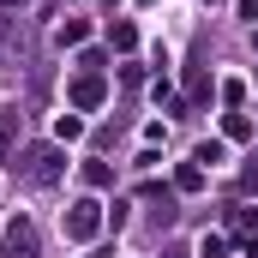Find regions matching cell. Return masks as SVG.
Here are the masks:
<instances>
[{
    "mask_svg": "<svg viewBox=\"0 0 258 258\" xmlns=\"http://www.w3.org/2000/svg\"><path fill=\"white\" fill-rule=\"evenodd\" d=\"M78 132H84L78 114H60V120H54V138H60V144H66V138H78Z\"/></svg>",
    "mask_w": 258,
    "mask_h": 258,
    "instance_id": "obj_8",
    "label": "cell"
},
{
    "mask_svg": "<svg viewBox=\"0 0 258 258\" xmlns=\"http://www.w3.org/2000/svg\"><path fill=\"white\" fill-rule=\"evenodd\" d=\"M174 186H180V192H198V186H204V168H192V162H186V168L174 174Z\"/></svg>",
    "mask_w": 258,
    "mask_h": 258,
    "instance_id": "obj_7",
    "label": "cell"
},
{
    "mask_svg": "<svg viewBox=\"0 0 258 258\" xmlns=\"http://www.w3.org/2000/svg\"><path fill=\"white\" fill-rule=\"evenodd\" d=\"M96 222H102V204H96V198H78V204L66 210V234H72V240H90Z\"/></svg>",
    "mask_w": 258,
    "mask_h": 258,
    "instance_id": "obj_1",
    "label": "cell"
},
{
    "mask_svg": "<svg viewBox=\"0 0 258 258\" xmlns=\"http://www.w3.org/2000/svg\"><path fill=\"white\" fill-rule=\"evenodd\" d=\"M222 132L240 144V138H252V120H246V114H228V126H222Z\"/></svg>",
    "mask_w": 258,
    "mask_h": 258,
    "instance_id": "obj_9",
    "label": "cell"
},
{
    "mask_svg": "<svg viewBox=\"0 0 258 258\" xmlns=\"http://www.w3.org/2000/svg\"><path fill=\"white\" fill-rule=\"evenodd\" d=\"M54 174H60V156H54V150H30V180H36V186H48Z\"/></svg>",
    "mask_w": 258,
    "mask_h": 258,
    "instance_id": "obj_4",
    "label": "cell"
},
{
    "mask_svg": "<svg viewBox=\"0 0 258 258\" xmlns=\"http://www.w3.org/2000/svg\"><path fill=\"white\" fill-rule=\"evenodd\" d=\"M84 36H90V30H84V18H66L60 30H54V42H60V48H78Z\"/></svg>",
    "mask_w": 258,
    "mask_h": 258,
    "instance_id": "obj_5",
    "label": "cell"
},
{
    "mask_svg": "<svg viewBox=\"0 0 258 258\" xmlns=\"http://www.w3.org/2000/svg\"><path fill=\"white\" fill-rule=\"evenodd\" d=\"M114 48H138V30L132 24H114Z\"/></svg>",
    "mask_w": 258,
    "mask_h": 258,
    "instance_id": "obj_10",
    "label": "cell"
},
{
    "mask_svg": "<svg viewBox=\"0 0 258 258\" xmlns=\"http://www.w3.org/2000/svg\"><path fill=\"white\" fill-rule=\"evenodd\" d=\"M0 6H12V0H0ZM18 6H24V0H18Z\"/></svg>",
    "mask_w": 258,
    "mask_h": 258,
    "instance_id": "obj_11",
    "label": "cell"
},
{
    "mask_svg": "<svg viewBox=\"0 0 258 258\" xmlns=\"http://www.w3.org/2000/svg\"><path fill=\"white\" fill-rule=\"evenodd\" d=\"M198 162H204V168H222V162H228V144H222V138L198 144Z\"/></svg>",
    "mask_w": 258,
    "mask_h": 258,
    "instance_id": "obj_6",
    "label": "cell"
},
{
    "mask_svg": "<svg viewBox=\"0 0 258 258\" xmlns=\"http://www.w3.org/2000/svg\"><path fill=\"white\" fill-rule=\"evenodd\" d=\"M6 258H36V228H30L24 216L6 222Z\"/></svg>",
    "mask_w": 258,
    "mask_h": 258,
    "instance_id": "obj_2",
    "label": "cell"
},
{
    "mask_svg": "<svg viewBox=\"0 0 258 258\" xmlns=\"http://www.w3.org/2000/svg\"><path fill=\"white\" fill-rule=\"evenodd\" d=\"M102 96H108V84H102V78H96V72H84V78H78V84H72V108H96V102H102Z\"/></svg>",
    "mask_w": 258,
    "mask_h": 258,
    "instance_id": "obj_3",
    "label": "cell"
}]
</instances>
